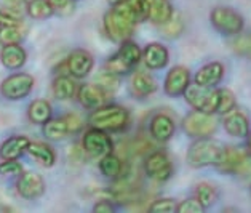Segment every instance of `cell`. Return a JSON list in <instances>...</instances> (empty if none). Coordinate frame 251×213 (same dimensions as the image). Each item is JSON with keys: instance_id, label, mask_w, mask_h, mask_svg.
<instances>
[{"instance_id": "ffe728a7", "label": "cell", "mask_w": 251, "mask_h": 213, "mask_svg": "<svg viewBox=\"0 0 251 213\" xmlns=\"http://www.w3.org/2000/svg\"><path fill=\"white\" fill-rule=\"evenodd\" d=\"M173 16V7L170 0H148V20L154 24L167 23Z\"/></svg>"}, {"instance_id": "30bf717a", "label": "cell", "mask_w": 251, "mask_h": 213, "mask_svg": "<svg viewBox=\"0 0 251 213\" xmlns=\"http://www.w3.org/2000/svg\"><path fill=\"white\" fill-rule=\"evenodd\" d=\"M82 146L91 157H104L112 152V139L104 130L95 129V127L83 135Z\"/></svg>"}, {"instance_id": "f546056e", "label": "cell", "mask_w": 251, "mask_h": 213, "mask_svg": "<svg viewBox=\"0 0 251 213\" xmlns=\"http://www.w3.org/2000/svg\"><path fill=\"white\" fill-rule=\"evenodd\" d=\"M195 196H197L199 202L206 209V207L214 204V200L218 197V192L211 185H208V183H200L197 186V189H195Z\"/></svg>"}, {"instance_id": "1f68e13d", "label": "cell", "mask_w": 251, "mask_h": 213, "mask_svg": "<svg viewBox=\"0 0 251 213\" xmlns=\"http://www.w3.org/2000/svg\"><path fill=\"white\" fill-rule=\"evenodd\" d=\"M23 37V29L21 24L18 26H5L0 29V42H3L5 45L7 44H18Z\"/></svg>"}, {"instance_id": "4fadbf2b", "label": "cell", "mask_w": 251, "mask_h": 213, "mask_svg": "<svg viewBox=\"0 0 251 213\" xmlns=\"http://www.w3.org/2000/svg\"><path fill=\"white\" fill-rule=\"evenodd\" d=\"M18 192L24 199H37L45 192V183L35 172L21 173L18 180Z\"/></svg>"}, {"instance_id": "8992f818", "label": "cell", "mask_w": 251, "mask_h": 213, "mask_svg": "<svg viewBox=\"0 0 251 213\" xmlns=\"http://www.w3.org/2000/svg\"><path fill=\"white\" fill-rule=\"evenodd\" d=\"M218 120L213 114L194 111L187 114L182 120V129L189 136L194 138H210L216 132Z\"/></svg>"}, {"instance_id": "6da1fadb", "label": "cell", "mask_w": 251, "mask_h": 213, "mask_svg": "<svg viewBox=\"0 0 251 213\" xmlns=\"http://www.w3.org/2000/svg\"><path fill=\"white\" fill-rule=\"evenodd\" d=\"M139 20L138 11L131 7L130 2L117 3L104 16V29L111 40L125 42L133 34L134 26Z\"/></svg>"}, {"instance_id": "7bdbcfd3", "label": "cell", "mask_w": 251, "mask_h": 213, "mask_svg": "<svg viewBox=\"0 0 251 213\" xmlns=\"http://www.w3.org/2000/svg\"><path fill=\"white\" fill-rule=\"evenodd\" d=\"M11 3H24V2H30V0H8Z\"/></svg>"}, {"instance_id": "e0dca14e", "label": "cell", "mask_w": 251, "mask_h": 213, "mask_svg": "<svg viewBox=\"0 0 251 213\" xmlns=\"http://www.w3.org/2000/svg\"><path fill=\"white\" fill-rule=\"evenodd\" d=\"M149 132L157 141H168L175 133V122L167 114H157L151 120Z\"/></svg>"}, {"instance_id": "603a6c76", "label": "cell", "mask_w": 251, "mask_h": 213, "mask_svg": "<svg viewBox=\"0 0 251 213\" xmlns=\"http://www.w3.org/2000/svg\"><path fill=\"white\" fill-rule=\"evenodd\" d=\"M157 90V83L149 74L146 72H134L131 79V93L136 98H146Z\"/></svg>"}, {"instance_id": "e575fe53", "label": "cell", "mask_w": 251, "mask_h": 213, "mask_svg": "<svg viewBox=\"0 0 251 213\" xmlns=\"http://www.w3.org/2000/svg\"><path fill=\"white\" fill-rule=\"evenodd\" d=\"M177 210V204L173 199H158L155 202H152L149 207V212L154 213H171Z\"/></svg>"}, {"instance_id": "836d02e7", "label": "cell", "mask_w": 251, "mask_h": 213, "mask_svg": "<svg viewBox=\"0 0 251 213\" xmlns=\"http://www.w3.org/2000/svg\"><path fill=\"white\" fill-rule=\"evenodd\" d=\"M232 50L240 56L251 58V35H238L232 42Z\"/></svg>"}, {"instance_id": "83f0119b", "label": "cell", "mask_w": 251, "mask_h": 213, "mask_svg": "<svg viewBox=\"0 0 251 213\" xmlns=\"http://www.w3.org/2000/svg\"><path fill=\"white\" fill-rule=\"evenodd\" d=\"M100 170L104 176H107V178H119L122 175V170H124V165H122L120 157H117L111 152V154H106L104 157H101Z\"/></svg>"}, {"instance_id": "9a60e30c", "label": "cell", "mask_w": 251, "mask_h": 213, "mask_svg": "<svg viewBox=\"0 0 251 213\" xmlns=\"http://www.w3.org/2000/svg\"><path fill=\"white\" fill-rule=\"evenodd\" d=\"M107 93L106 88H102L101 85L93 83H85L78 90V101L80 105L87 109H98L106 105Z\"/></svg>"}, {"instance_id": "4dcf8cb0", "label": "cell", "mask_w": 251, "mask_h": 213, "mask_svg": "<svg viewBox=\"0 0 251 213\" xmlns=\"http://www.w3.org/2000/svg\"><path fill=\"white\" fill-rule=\"evenodd\" d=\"M182 27H184V24H182L181 15L173 13V16L167 23L162 24V34L168 39H176L182 32Z\"/></svg>"}, {"instance_id": "7a4b0ae2", "label": "cell", "mask_w": 251, "mask_h": 213, "mask_svg": "<svg viewBox=\"0 0 251 213\" xmlns=\"http://www.w3.org/2000/svg\"><path fill=\"white\" fill-rule=\"evenodd\" d=\"M90 125L104 132H119L130 124V114L122 106H101L93 109L90 115Z\"/></svg>"}, {"instance_id": "cb8c5ba5", "label": "cell", "mask_w": 251, "mask_h": 213, "mask_svg": "<svg viewBox=\"0 0 251 213\" xmlns=\"http://www.w3.org/2000/svg\"><path fill=\"white\" fill-rule=\"evenodd\" d=\"M71 127L67 124L66 117L61 119H50L44 124V135L48 139H53V141H59V139L66 138L67 135H71Z\"/></svg>"}, {"instance_id": "b9f144b4", "label": "cell", "mask_w": 251, "mask_h": 213, "mask_svg": "<svg viewBox=\"0 0 251 213\" xmlns=\"http://www.w3.org/2000/svg\"><path fill=\"white\" fill-rule=\"evenodd\" d=\"M112 5H117V3H124V2H128V0H109Z\"/></svg>"}, {"instance_id": "d6a6232c", "label": "cell", "mask_w": 251, "mask_h": 213, "mask_svg": "<svg viewBox=\"0 0 251 213\" xmlns=\"http://www.w3.org/2000/svg\"><path fill=\"white\" fill-rule=\"evenodd\" d=\"M235 107V96L232 93L230 90L227 88H223L219 90V106H218V112L219 114H226L232 111Z\"/></svg>"}, {"instance_id": "7c38bea8", "label": "cell", "mask_w": 251, "mask_h": 213, "mask_svg": "<svg viewBox=\"0 0 251 213\" xmlns=\"http://www.w3.org/2000/svg\"><path fill=\"white\" fill-rule=\"evenodd\" d=\"M191 82V74L182 66H175L167 77H165V93L170 96H181L184 95L186 88Z\"/></svg>"}, {"instance_id": "d590c367", "label": "cell", "mask_w": 251, "mask_h": 213, "mask_svg": "<svg viewBox=\"0 0 251 213\" xmlns=\"http://www.w3.org/2000/svg\"><path fill=\"white\" fill-rule=\"evenodd\" d=\"M205 210V207L199 202V199H187L184 202H181L177 205V210L179 213H201Z\"/></svg>"}, {"instance_id": "f35d334b", "label": "cell", "mask_w": 251, "mask_h": 213, "mask_svg": "<svg viewBox=\"0 0 251 213\" xmlns=\"http://www.w3.org/2000/svg\"><path fill=\"white\" fill-rule=\"evenodd\" d=\"M21 172V165L15 160H5L0 163V173L2 175H20Z\"/></svg>"}, {"instance_id": "3957f363", "label": "cell", "mask_w": 251, "mask_h": 213, "mask_svg": "<svg viewBox=\"0 0 251 213\" xmlns=\"http://www.w3.org/2000/svg\"><path fill=\"white\" fill-rule=\"evenodd\" d=\"M184 96L187 103L191 105L195 111L214 114L218 112L219 106V90L214 87H205L200 83H189V87L184 91Z\"/></svg>"}, {"instance_id": "52a82bcc", "label": "cell", "mask_w": 251, "mask_h": 213, "mask_svg": "<svg viewBox=\"0 0 251 213\" xmlns=\"http://www.w3.org/2000/svg\"><path fill=\"white\" fill-rule=\"evenodd\" d=\"M211 24L214 29L219 30L224 35H237L243 29V18L227 7H216L213 8L210 15Z\"/></svg>"}, {"instance_id": "f1b7e54d", "label": "cell", "mask_w": 251, "mask_h": 213, "mask_svg": "<svg viewBox=\"0 0 251 213\" xmlns=\"http://www.w3.org/2000/svg\"><path fill=\"white\" fill-rule=\"evenodd\" d=\"M27 13L34 20H45L54 13V10L48 0H30L27 2Z\"/></svg>"}, {"instance_id": "8d00e7d4", "label": "cell", "mask_w": 251, "mask_h": 213, "mask_svg": "<svg viewBox=\"0 0 251 213\" xmlns=\"http://www.w3.org/2000/svg\"><path fill=\"white\" fill-rule=\"evenodd\" d=\"M18 24H21L20 16L15 15L13 11L0 8V29L5 27V26H18Z\"/></svg>"}, {"instance_id": "8fae6325", "label": "cell", "mask_w": 251, "mask_h": 213, "mask_svg": "<svg viewBox=\"0 0 251 213\" xmlns=\"http://www.w3.org/2000/svg\"><path fill=\"white\" fill-rule=\"evenodd\" d=\"M144 172L149 178L155 181H167L173 173V165L168 159V156L162 151H155L146 157Z\"/></svg>"}, {"instance_id": "ba28073f", "label": "cell", "mask_w": 251, "mask_h": 213, "mask_svg": "<svg viewBox=\"0 0 251 213\" xmlns=\"http://www.w3.org/2000/svg\"><path fill=\"white\" fill-rule=\"evenodd\" d=\"M248 152H243L238 148L234 146H226L223 148L221 154H219V159L216 162V167L219 172L223 173H242L247 170L248 167Z\"/></svg>"}, {"instance_id": "ab89813d", "label": "cell", "mask_w": 251, "mask_h": 213, "mask_svg": "<svg viewBox=\"0 0 251 213\" xmlns=\"http://www.w3.org/2000/svg\"><path fill=\"white\" fill-rule=\"evenodd\" d=\"M95 212H98V213H101V212H104V213H111V212H114V207L107 202V200H101V202H98L96 205H95Z\"/></svg>"}, {"instance_id": "277c9868", "label": "cell", "mask_w": 251, "mask_h": 213, "mask_svg": "<svg viewBox=\"0 0 251 213\" xmlns=\"http://www.w3.org/2000/svg\"><path fill=\"white\" fill-rule=\"evenodd\" d=\"M223 148L210 138H199L187 151V162L194 168L216 165Z\"/></svg>"}, {"instance_id": "5bb4252c", "label": "cell", "mask_w": 251, "mask_h": 213, "mask_svg": "<svg viewBox=\"0 0 251 213\" xmlns=\"http://www.w3.org/2000/svg\"><path fill=\"white\" fill-rule=\"evenodd\" d=\"M223 125L226 132L234 138H247L250 133V122L248 117L238 109H232V111L224 114Z\"/></svg>"}, {"instance_id": "7402d4cb", "label": "cell", "mask_w": 251, "mask_h": 213, "mask_svg": "<svg viewBox=\"0 0 251 213\" xmlns=\"http://www.w3.org/2000/svg\"><path fill=\"white\" fill-rule=\"evenodd\" d=\"M168 63V50L162 44H151L144 50V64L149 69H162Z\"/></svg>"}, {"instance_id": "484cf974", "label": "cell", "mask_w": 251, "mask_h": 213, "mask_svg": "<svg viewBox=\"0 0 251 213\" xmlns=\"http://www.w3.org/2000/svg\"><path fill=\"white\" fill-rule=\"evenodd\" d=\"M29 120L34 124H47L51 119V106L50 103H47L45 100H35L30 103V106L27 109Z\"/></svg>"}, {"instance_id": "d6986e66", "label": "cell", "mask_w": 251, "mask_h": 213, "mask_svg": "<svg viewBox=\"0 0 251 213\" xmlns=\"http://www.w3.org/2000/svg\"><path fill=\"white\" fill-rule=\"evenodd\" d=\"M29 143V139L23 135H16L5 139L3 144L0 146V157L3 160H16L18 157H21L24 151H27Z\"/></svg>"}, {"instance_id": "60d3db41", "label": "cell", "mask_w": 251, "mask_h": 213, "mask_svg": "<svg viewBox=\"0 0 251 213\" xmlns=\"http://www.w3.org/2000/svg\"><path fill=\"white\" fill-rule=\"evenodd\" d=\"M247 152L248 156H251V132L247 135Z\"/></svg>"}, {"instance_id": "2e32d148", "label": "cell", "mask_w": 251, "mask_h": 213, "mask_svg": "<svg viewBox=\"0 0 251 213\" xmlns=\"http://www.w3.org/2000/svg\"><path fill=\"white\" fill-rule=\"evenodd\" d=\"M93 68V56L85 50H74L67 58V69L74 77L83 79Z\"/></svg>"}, {"instance_id": "ac0fdd59", "label": "cell", "mask_w": 251, "mask_h": 213, "mask_svg": "<svg viewBox=\"0 0 251 213\" xmlns=\"http://www.w3.org/2000/svg\"><path fill=\"white\" fill-rule=\"evenodd\" d=\"M224 76V66L218 61L214 63H208L203 68H200L199 72L195 74V82L205 87H216V85L223 80Z\"/></svg>"}, {"instance_id": "5b68a950", "label": "cell", "mask_w": 251, "mask_h": 213, "mask_svg": "<svg viewBox=\"0 0 251 213\" xmlns=\"http://www.w3.org/2000/svg\"><path fill=\"white\" fill-rule=\"evenodd\" d=\"M143 53H141V48L134 44L131 40H125L122 44L120 50L107 59L106 63V69L107 72H111L114 76H122V74H126L130 72L134 66H136Z\"/></svg>"}, {"instance_id": "44dd1931", "label": "cell", "mask_w": 251, "mask_h": 213, "mask_svg": "<svg viewBox=\"0 0 251 213\" xmlns=\"http://www.w3.org/2000/svg\"><path fill=\"white\" fill-rule=\"evenodd\" d=\"M2 64L8 69H20L26 63V52L20 44H7L0 53Z\"/></svg>"}, {"instance_id": "74e56055", "label": "cell", "mask_w": 251, "mask_h": 213, "mask_svg": "<svg viewBox=\"0 0 251 213\" xmlns=\"http://www.w3.org/2000/svg\"><path fill=\"white\" fill-rule=\"evenodd\" d=\"M54 11L59 15H71L74 11V3L72 0H48Z\"/></svg>"}, {"instance_id": "d4e9b609", "label": "cell", "mask_w": 251, "mask_h": 213, "mask_svg": "<svg viewBox=\"0 0 251 213\" xmlns=\"http://www.w3.org/2000/svg\"><path fill=\"white\" fill-rule=\"evenodd\" d=\"M27 152L44 167H51L56 162V156H54L53 149L45 143H29Z\"/></svg>"}, {"instance_id": "4316f807", "label": "cell", "mask_w": 251, "mask_h": 213, "mask_svg": "<svg viewBox=\"0 0 251 213\" xmlns=\"http://www.w3.org/2000/svg\"><path fill=\"white\" fill-rule=\"evenodd\" d=\"M77 85L71 77L61 76L53 82V93L58 100H71L75 95Z\"/></svg>"}, {"instance_id": "9c48e42d", "label": "cell", "mask_w": 251, "mask_h": 213, "mask_svg": "<svg viewBox=\"0 0 251 213\" xmlns=\"http://www.w3.org/2000/svg\"><path fill=\"white\" fill-rule=\"evenodd\" d=\"M34 87V77L29 74H13L0 85V93L8 100H23Z\"/></svg>"}]
</instances>
